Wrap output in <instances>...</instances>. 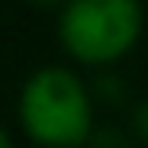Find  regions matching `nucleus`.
<instances>
[{
  "mask_svg": "<svg viewBox=\"0 0 148 148\" xmlns=\"http://www.w3.org/2000/svg\"><path fill=\"white\" fill-rule=\"evenodd\" d=\"M23 122L39 142H81L90 129V103L81 81L64 68L36 71L23 90Z\"/></svg>",
  "mask_w": 148,
  "mask_h": 148,
  "instance_id": "f257e3e1",
  "label": "nucleus"
},
{
  "mask_svg": "<svg viewBox=\"0 0 148 148\" xmlns=\"http://www.w3.org/2000/svg\"><path fill=\"white\" fill-rule=\"evenodd\" d=\"M0 148H10V138H7V132L0 129Z\"/></svg>",
  "mask_w": 148,
  "mask_h": 148,
  "instance_id": "20e7f679",
  "label": "nucleus"
},
{
  "mask_svg": "<svg viewBox=\"0 0 148 148\" xmlns=\"http://www.w3.org/2000/svg\"><path fill=\"white\" fill-rule=\"evenodd\" d=\"M135 129H138L142 135H148V100L135 110Z\"/></svg>",
  "mask_w": 148,
  "mask_h": 148,
  "instance_id": "7ed1b4c3",
  "label": "nucleus"
},
{
  "mask_svg": "<svg viewBox=\"0 0 148 148\" xmlns=\"http://www.w3.org/2000/svg\"><path fill=\"white\" fill-rule=\"evenodd\" d=\"M32 3H55V0H32Z\"/></svg>",
  "mask_w": 148,
  "mask_h": 148,
  "instance_id": "39448f33",
  "label": "nucleus"
},
{
  "mask_svg": "<svg viewBox=\"0 0 148 148\" xmlns=\"http://www.w3.org/2000/svg\"><path fill=\"white\" fill-rule=\"evenodd\" d=\"M142 29L138 0H71L61 16L68 48L84 61H106L126 52Z\"/></svg>",
  "mask_w": 148,
  "mask_h": 148,
  "instance_id": "f03ea898",
  "label": "nucleus"
}]
</instances>
